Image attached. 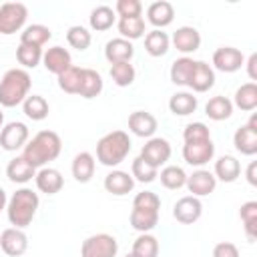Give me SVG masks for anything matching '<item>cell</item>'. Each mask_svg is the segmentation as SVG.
<instances>
[{
	"mask_svg": "<svg viewBox=\"0 0 257 257\" xmlns=\"http://www.w3.org/2000/svg\"><path fill=\"white\" fill-rule=\"evenodd\" d=\"M6 177L12 181V183H18V185H24L28 181H32L36 177V169L32 165H28L22 157H14L8 167H6Z\"/></svg>",
	"mask_w": 257,
	"mask_h": 257,
	"instance_id": "cell-25",
	"label": "cell"
},
{
	"mask_svg": "<svg viewBox=\"0 0 257 257\" xmlns=\"http://www.w3.org/2000/svg\"><path fill=\"white\" fill-rule=\"evenodd\" d=\"M141 159H145L149 165H153L155 169H159L161 165H165L169 159H171V145L167 139H161V137H151L143 149H141Z\"/></svg>",
	"mask_w": 257,
	"mask_h": 257,
	"instance_id": "cell-7",
	"label": "cell"
},
{
	"mask_svg": "<svg viewBox=\"0 0 257 257\" xmlns=\"http://www.w3.org/2000/svg\"><path fill=\"white\" fill-rule=\"evenodd\" d=\"M183 139L185 143H203V141H211V133L205 122H189L183 131Z\"/></svg>",
	"mask_w": 257,
	"mask_h": 257,
	"instance_id": "cell-45",
	"label": "cell"
},
{
	"mask_svg": "<svg viewBox=\"0 0 257 257\" xmlns=\"http://www.w3.org/2000/svg\"><path fill=\"white\" fill-rule=\"evenodd\" d=\"M80 82H82V68L78 66H70L62 74H58V86L68 94H78Z\"/></svg>",
	"mask_w": 257,
	"mask_h": 257,
	"instance_id": "cell-38",
	"label": "cell"
},
{
	"mask_svg": "<svg viewBox=\"0 0 257 257\" xmlns=\"http://www.w3.org/2000/svg\"><path fill=\"white\" fill-rule=\"evenodd\" d=\"M131 253L135 257H157L159 255V239L151 233H141L135 239Z\"/></svg>",
	"mask_w": 257,
	"mask_h": 257,
	"instance_id": "cell-36",
	"label": "cell"
},
{
	"mask_svg": "<svg viewBox=\"0 0 257 257\" xmlns=\"http://www.w3.org/2000/svg\"><path fill=\"white\" fill-rule=\"evenodd\" d=\"M133 209H141V211H157L161 209V199L157 193L153 191H143V193H137L135 201H133Z\"/></svg>",
	"mask_w": 257,
	"mask_h": 257,
	"instance_id": "cell-46",
	"label": "cell"
},
{
	"mask_svg": "<svg viewBox=\"0 0 257 257\" xmlns=\"http://www.w3.org/2000/svg\"><path fill=\"white\" fill-rule=\"evenodd\" d=\"M52 38V30L44 24H30L20 32V44L42 48Z\"/></svg>",
	"mask_w": 257,
	"mask_h": 257,
	"instance_id": "cell-26",
	"label": "cell"
},
{
	"mask_svg": "<svg viewBox=\"0 0 257 257\" xmlns=\"http://www.w3.org/2000/svg\"><path fill=\"white\" fill-rule=\"evenodd\" d=\"M124 257H135V255H133V253H126V255H124Z\"/></svg>",
	"mask_w": 257,
	"mask_h": 257,
	"instance_id": "cell-54",
	"label": "cell"
},
{
	"mask_svg": "<svg viewBox=\"0 0 257 257\" xmlns=\"http://www.w3.org/2000/svg\"><path fill=\"white\" fill-rule=\"evenodd\" d=\"M169 110L177 116H187L197 110V96L193 92H175L169 98Z\"/></svg>",
	"mask_w": 257,
	"mask_h": 257,
	"instance_id": "cell-28",
	"label": "cell"
},
{
	"mask_svg": "<svg viewBox=\"0 0 257 257\" xmlns=\"http://www.w3.org/2000/svg\"><path fill=\"white\" fill-rule=\"evenodd\" d=\"M193 68H195V60H193V58H189V56L177 58V60L171 64V72H169L171 82L177 84V86H187Z\"/></svg>",
	"mask_w": 257,
	"mask_h": 257,
	"instance_id": "cell-30",
	"label": "cell"
},
{
	"mask_svg": "<svg viewBox=\"0 0 257 257\" xmlns=\"http://www.w3.org/2000/svg\"><path fill=\"white\" fill-rule=\"evenodd\" d=\"M22 110L28 118L32 120H44L50 112V106H48V100L40 94H28L26 100L22 102Z\"/></svg>",
	"mask_w": 257,
	"mask_h": 257,
	"instance_id": "cell-31",
	"label": "cell"
},
{
	"mask_svg": "<svg viewBox=\"0 0 257 257\" xmlns=\"http://www.w3.org/2000/svg\"><path fill=\"white\" fill-rule=\"evenodd\" d=\"M28 126L24 122H18V120H12L8 124L2 126L0 131V147L4 151H18V149H24V145L28 143Z\"/></svg>",
	"mask_w": 257,
	"mask_h": 257,
	"instance_id": "cell-8",
	"label": "cell"
},
{
	"mask_svg": "<svg viewBox=\"0 0 257 257\" xmlns=\"http://www.w3.org/2000/svg\"><path fill=\"white\" fill-rule=\"evenodd\" d=\"M42 64H44V68L48 70V72H52V74H62L66 68H70L72 66V56H70V52L66 50V48H62V46H52V48H48L44 54H42Z\"/></svg>",
	"mask_w": 257,
	"mask_h": 257,
	"instance_id": "cell-14",
	"label": "cell"
},
{
	"mask_svg": "<svg viewBox=\"0 0 257 257\" xmlns=\"http://www.w3.org/2000/svg\"><path fill=\"white\" fill-rule=\"evenodd\" d=\"M245 64V56L235 46H221L213 52V66L221 72H237Z\"/></svg>",
	"mask_w": 257,
	"mask_h": 257,
	"instance_id": "cell-9",
	"label": "cell"
},
{
	"mask_svg": "<svg viewBox=\"0 0 257 257\" xmlns=\"http://www.w3.org/2000/svg\"><path fill=\"white\" fill-rule=\"evenodd\" d=\"M66 42L76 50H86L90 46V42H92V36L84 26L76 24V26H70L66 30Z\"/></svg>",
	"mask_w": 257,
	"mask_h": 257,
	"instance_id": "cell-44",
	"label": "cell"
},
{
	"mask_svg": "<svg viewBox=\"0 0 257 257\" xmlns=\"http://www.w3.org/2000/svg\"><path fill=\"white\" fill-rule=\"evenodd\" d=\"M233 106L251 112L257 108V84L255 82H245L235 90V98H233Z\"/></svg>",
	"mask_w": 257,
	"mask_h": 257,
	"instance_id": "cell-27",
	"label": "cell"
},
{
	"mask_svg": "<svg viewBox=\"0 0 257 257\" xmlns=\"http://www.w3.org/2000/svg\"><path fill=\"white\" fill-rule=\"evenodd\" d=\"M38 195L28 189V187H22L18 189L10 199H8V205H6V215H8V221L16 227V229H24L32 223L34 215H36V209H38Z\"/></svg>",
	"mask_w": 257,
	"mask_h": 257,
	"instance_id": "cell-3",
	"label": "cell"
},
{
	"mask_svg": "<svg viewBox=\"0 0 257 257\" xmlns=\"http://www.w3.org/2000/svg\"><path fill=\"white\" fill-rule=\"evenodd\" d=\"M201 213H203V205L199 197H193V195L181 197L173 207V217L183 225H193L195 221L201 219Z\"/></svg>",
	"mask_w": 257,
	"mask_h": 257,
	"instance_id": "cell-10",
	"label": "cell"
},
{
	"mask_svg": "<svg viewBox=\"0 0 257 257\" xmlns=\"http://www.w3.org/2000/svg\"><path fill=\"white\" fill-rule=\"evenodd\" d=\"M0 247L6 255L10 257H20L26 253L28 249V237L22 229H16V227H8L2 231L0 235Z\"/></svg>",
	"mask_w": 257,
	"mask_h": 257,
	"instance_id": "cell-11",
	"label": "cell"
},
{
	"mask_svg": "<svg viewBox=\"0 0 257 257\" xmlns=\"http://www.w3.org/2000/svg\"><path fill=\"white\" fill-rule=\"evenodd\" d=\"M157 126H159L157 118L147 110H135L128 116V131L133 135H137V137L151 139L157 133Z\"/></svg>",
	"mask_w": 257,
	"mask_h": 257,
	"instance_id": "cell-16",
	"label": "cell"
},
{
	"mask_svg": "<svg viewBox=\"0 0 257 257\" xmlns=\"http://www.w3.org/2000/svg\"><path fill=\"white\" fill-rule=\"evenodd\" d=\"M215 84V70L205 60H195V68L189 78V88L193 92H207Z\"/></svg>",
	"mask_w": 257,
	"mask_h": 257,
	"instance_id": "cell-15",
	"label": "cell"
},
{
	"mask_svg": "<svg viewBox=\"0 0 257 257\" xmlns=\"http://www.w3.org/2000/svg\"><path fill=\"white\" fill-rule=\"evenodd\" d=\"M233 145L241 155L253 157L257 153V131H253L249 124L239 126L233 135Z\"/></svg>",
	"mask_w": 257,
	"mask_h": 257,
	"instance_id": "cell-22",
	"label": "cell"
},
{
	"mask_svg": "<svg viewBox=\"0 0 257 257\" xmlns=\"http://www.w3.org/2000/svg\"><path fill=\"white\" fill-rule=\"evenodd\" d=\"M131 153V139L124 131H112L96 143V159L104 167L120 165Z\"/></svg>",
	"mask_w": 257,
	"mask_h": 257,
	"instance_id": "cell-4",
	"label": "cell"
},
{
	"mask_svg": "<svg viewBox=\"0 0 257 257\" xmlns=\"http://www.w3.org/2000/svg\"><path fill=\"white\" fill-rule=\"evenodd\" d=\"M118 32H120V38L124 40H137L141 36H145V20L143 16H135V18H118V24H116Z\"/></svg>",
	"mask_w": 257,
	"mask_h": 257,
	"instance_id": "cell-35",
	"label": "cell"
},
{
	"mask_svg": "<svg viewBox=\"0 0 257 257\" xmlns=\"http://www.w3.org/2000/svg\"><path fill=\"white\" fill-rule=\"evenodd\" d=\"M245 175H247L249 185H253V187H255V185H257V163H255V161H251V163H249V167H247V173H245Z\"/></svg>",
	"mask_w": 257,
	"mask_h": 257,
	"instance_id": "cell-50",
	"label": "cell"
},
{
	"mask_svg": "<svg viewBox=\"0 0 257 257\" xmlns=\"http://www.w3.org/2000/svg\"><path fill=\"white\" fill-rule=\"evenodd\" d=\"M213 257H239V249L235 243L221 241L213 247Z\"/></svg>",
	"mask_w": 257,
	"mask_h": 257,
	"instance_id": "cell-48",
	"label": "cell"
},
{
	"mask_svg": "<svg viewBox=\"0 0 257 257\" xmlns=\"http://www.w3.org/2000/svg\"><path fill=\"white\" fill-rule=\"evenodd\" d=\"M247 124H249L253 131H257V114H253V116L249 118V122H247Z\"/></svg>",
	"mask_w": 257,
	"mask_h": 257,
	"instance_id": "cell-52",
	"label": "cell"
},
{
	"mask_svg": "<svg viewBox=\"0 0 257 257\" xmlns=\"http://www.w3.org/2000/svg\"><path fill=\"white\" fill-rule=\"evenodd\" d=\"M102 92V76L92 68H82V82L78 94L82 98H94Z\"/></svg>",
	"mask_w": 257,
	"mask_h": 257,
	"instance_id": "cell-33",
	"label": "cell"
},
{
	"mask_svg": "<svg viewBox=\"0 0 257 257\" xmlns=\"http://www.w3.org/2000/svg\"><path fill=\"white\" fill-rule=\"evenodd\" d=\"M60 151H62V141H60L58 133L40 131L24 145L20 157L34 169H42V167H46V163L54 161L60 155Z\"/></svg>",
	"mask_w": 257,
	"mask_h": 257,
	"instance_id": "cell-1",
	"label": "cell"
},
{
	"mask_svg": "<svg viewBox=\"0 0 257 257\" xmlns=\"http://www.w3.org/2000/svg\"><path fill=\"white\" fill-rule=\"evenodd\" d=\"M173 18H175V8L167 0L153 2L147 8V20L155 26V30H163L165 26H169L173 22Z\"/></svg>",
	"mask_w": 257,
	"mask_h": 257,
	"instance_id": "cell-18",
	"label": "cell"
},
{
	"mask_svg": "<svg viewBox=\"0 0 257 257\" xmlns=\"http://www.w3.org/2000/svg\"><path fill=\"white\" fill-rule=\"evenodd\" d=\"M118 243L108 233H96L82 241L80 257H116Z\"/></svg>",
	"mask_w": 257,
	"mask_h": 257,
	"instance_id": "cell-6",
	"label": "cell"
},
{
	"mask_svg": "<svg viewBox=\"0 0 257 257\" xmlns=\"http://www.w3.org/2000/svg\"><path fill=\"white\" fill-rule=\"evenodd\" d=\"M187 189L189 193H193V197H205V195H211L217 187V179L211 171L207 169H199L195 171L193 175H187Z\"/></svg>",
	"mask_w": 257,
	"mask_h": 257,
	"instance_id": "cell-13",
	"label": "cell"
},
{
	"mask_svg": "<svg viewBox=\"0 0 257 257\" xmlns=\"http://www.w3.org/2000/svg\"><path fill=\"white\" fill-rule=\"evenodd\" d=\"M157 223H159V213L157 211H141V209H133L131 211V225L139 233L153 231L157 227Z\"/></svg>",
	"mask_w": 257,
	"mask_h": 257,
	"instance_id": "cell-37",
	"label": "cell"
},
{
	"mask_svg": "<svg viewBox=\"0 0 257 257\" xmlns=\"http://www.w3.org/2000/svg\"><path fill=\"white\" fill-rule=\"evenodd\" d=\"M205 114L211 120H227L233 114V102L227 96H213L205 104Z\"/></svg>",
	"mask_w": 257,
	"mask_h": 257,
	"instance_id": "cell-32",
	"label": "cell"
},
{
	"mask_svg": "<svg viewBox=\"0 0 257 257\" xmlns=\"http://www.w3.org/2000/svg\"><path fill=\"white\" fill-rule=\"evenodd\" d=\"M247 74H249L251 80H257V54L255 52L247 60Z\"/></svg>",
	"mask_w": 257,
	"mask_h": 257,
	"instance_id": "cell-49",
	"label": "cell"
},
{
	"mask_svg": "<svg viewBox=\"0 0 257 257\" xmlns=\"http://www.w3.org/2000/svg\"><path fill=\"white\" fill-rule=\"evenodd\" d=\"M135 187V179L133 175H128L126 171H110L106 177H104V189L110 193V195H116V197H122L126 193H131Z\"/></svg>",
	"mask_w": 257,
	"mask_h": 257,
	"instance_id": "cell-21",
	"label": "cell"
},
{
	"mask_svg": "<svg viewBox=\"0 0 257 257\" xmlns=\"http://www.w3.org/2000/svg\"><path fill=\"white\" fill-rule=\"evenodd\" d=\"M137 72H135V66L131 62H116V64H110V78L116 86H128L133 84Z\"/></svg>",
	"mask_w": 257,
	"mask_h": 257,
	"instance_id": "cell-41",
	"label": "cell"
},
{
	"mask_svg": "<svg viewBox=\"0 0 257 257\" xmlns=\"http://www.w3.org/2000/svg\"><path fill=\"white\" fill-rule=\"evenodd\" d=\"M169 44H171V38L163 30H151L145 34V50L155 58L165 56L169 50Z\"/></svg>",
	"mask_w": 257,
	"mask_h": 257,
	"instance_id": "cell-29",
	"label": "cell"
},
{
	"mask_svg": "<svg viewBox=\"0 0 257 257\" xmlns=\"http://www.w3.org/2000/svg\"><path fill=\"white\" fill-rule=\"evenodd\" d=\"M131 171H133V179L139 181V183H153V181L159 177V169H155L153 165H149V163H147L145 159H141V157H137V159L133 161Z\"/></svg>",
	"mask_w": 257,
	"mask_h": 257,
	"instance_id": "cell-43",
	"label": "cell"
},
{
	"mask_svg": "<svg viewBox=\"0 0 257 257\" xmlns=\"http://www.w3.org/2000/svg\"><path fill=\"white\" fill-rule=\"evenodd\" d=\"M159 177H161L163 187H165V189H171V191L181 189V187H185V183H187V173H185L181 167H177V165H167V167L161 171Z\"/></svg>",
	"mask_w": 257,
	"mask_h": 257,
	"instance_id": "cell-39",
	"label": "cell"
},
{
	"mask_svg": "<svg viewBox=\"0 0 257 257\" xmlns=\"http://www.w3.org/2000/svg\"><path fill=\"white\" fill-rule=\"evenodd\" d=\"M94 167H96L94 157L88 151H82L72 159V167H70L72 169V177L78 183H88L92 179V175H94Z\"/></svg>",
	"mask_w": 257,
	"mask_h": 257,
	"instance_id": "cell-24",
	"label": "cell"
},
{
	"mask_svg": "<svg viewBox=\"0 0 257 257\" xmlns=\"http://www.w3.org/2000/svg\"><path fill=\"white\" fill-rule=\"evenodd\" d=\"M215 179L223 183H233L241 175V163L233 155H223L215 161Z\"/></svg>",
	"mask_w": 257,
	"mask_h": 257,
	"instance_id": "cell-23",
	"label": "cell"
},
{
	"mask_svg": "<svg viewBox=\"0 0 257 257\" xmlns=\"http://www.w3.org/2000/svg\"><path fill=\"white\" fill-rule=\"evenodd\" d=\"M114 20H116V14L110 6H96L88 16V24L96 32H104V30L112 28Z\"/></svg>",
	"mask_w": 257,
	"mask_h": 257,
	"instance_id": "cell-34",
	"label": "cell"
},
{
	"mask_svg": "<svg viewBox=\"0 0 257 257\" xmlns=\"http://www.w3.org/2000/svg\"><path fill=\"white\" fill-rule=\"evenodd\" d=\"M143 12V4L139 0H118L114 4V14H118V18H135L141 16Z\"/></svg>",
	"mask_w": 257,
	"mask_h": 257,
	"instance_id": "cell-47",
	"label": "cell"
},
{
	"mask_svg": "<svg viewBox=\"0 0 257 257\" xmlns=\"http://www.w3.org/2000/svg\"><path fill=\"white\" fill-rule=\"evenodd\" d=\"M2 124H4V112L0 110V131H2Z\"/></svg>",
	"mask_w": 257,
	"mask_h": 257,
	"instance_id": "cell-53",
	"label": "cell"
},
{
	"mask_svg": "<svg viewBox=\"0 0 257 257\" xmlns=\"http://www.w3.org/2000/svg\"><path fill=\"white\" fill-rule=\"evenodd\" d=\"M36 187L40 193H46V195H56L62 185H64V179L60 175L58 169H52V167H42L40 171H36Z\"/></svg>",
	"mask_w": 257,
	"mask_h": 257,
	"instance_id": "cell-20",
	"label": "cell"
},
{
	"mask_svg": "<svg viewBox=\"0 0 257 257\" xmlns=\"http://www.w3.org/2000/svg\"><path fill=\"white\" fill-rule=\"evenodd\" d=\"M42 48H36V46H26V44H20L16 48V60L24 66V68H36L40 62H42Z\"/></svg>",
	"mask_w": 257,
	"mask_h": 257,
	"instance_id": "cell-42",
	"label": "cell"
},
{
	"mask_svg": "<svg viewBox=\"0 0 257 257\" xmlns=\"http://www.w3.org/2000/svg\"><path fill=\"white\" fill-rule=\"evenodd\" d=\"M32 80L24 68H10L0 78V106L12 108L26 100Z\"/></svg>",
	"mask_w": 257,
	"mask_h": 257,
	"instance_id": "cell-2",
	"label": "cell"
},
{
	"mask_svg": "<svg viewBox=\"0 0 257 257\" xmlns=\"http://www.w3.org/2000/svg\"><path fill=\"white\" fill-rule=\"evenodd\" d=\"M28 18V8L22 2H4L0 6V34H16Z\"/></svg>",
	"mask_w": 257,
	"mask_h": 257,
	"instance_id": "cell-5",
	"label": "cell"
},
{
	"mask_svg": "<svg viewBox=\"0 0 257 257\" xmlns=\"http://www.w3.org/2000/svg\"><path fill=\"white\" fill-rule=\"evenodd\" d=\"M215 155V145L213 141H203V143H185L183 145V159L191 167H203L207 165Z\"/></svg>",
	"mask_w": 257,
	"mask_h": 257,
	"instance_id": "cell-12",
	"label": "cell"
},
{
	"mask_svg": "<svg viewBox=\"0 0 257 257\" xmlns=\"http://www.w3.org/2000/svg\"><path fill=\"white\" fill-rule=\"evenodd\" d=\"M239 217L243 221V227H245V233H247L249 241H253L255 233H257V201L243 203L241 209H239Z\"/></svg>",
	"mask_w": 257,
	"mask_h": 257,
	"instance_id": "cell-40",
	"label": "cell"
},
{
	"mask_svg": "<svg viewBox=\"0 0 257 257\" xmlns=\"http://www.w3.org/2000/svg\"><path fill=\"white\" fill-rule=\"evenodd\" d=\"M6 205H8V197H6V191L0 187V211H4Z\"/></svg>",
	"mask_w": 257,
	"mask_h": 257,
	"instance_id": "cell-51",
	"label": "cell"
},
{
	"mask_svg": "<svg viewBox=\"0 0 257 257\" xmlns=\"http://www.w3.org/2000/svg\"><path fill=\"white\" fill-rule=\"evenodd\" d=\"M173 44L179 52L183 54H191L195 50H199L201 46V34L197 28L193 26H179L173 34Z\"/></svg>",
	"mask_w": 257,
	"mask_h": 257,
	"instance_id": "cell-17",
	"label": "cell"
},
{
	"mask_svg": "<svg viewBox=\"0 0 257 257\" xmlns=\"http://www.w3.org/2000/svg\"><path fill=\"white\" fill-rule=\"evenodd\" d=\"M135 54V46L131 40H124V38H112L106 42L104 46V58L110 62V64H116V62H131Z\"/></svg>",
	"mask_w": 257,
	"mask_h": 257,
	"instance_id": "cell-19",
	"label": "cell"
}]
</instances>
